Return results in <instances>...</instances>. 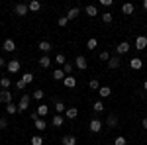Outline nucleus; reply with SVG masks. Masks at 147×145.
<instances>
[{"mask_svg":"<svg viewBox=\"0 0 147 145\" xmlns=\"http://www.w3.org/2000/svg\"><path fill=\"white\" fill-rule=\"evenodd\" d=\"M102 125H104V123H102L100 120H96V118H94V120H90V123H88V129H90L92 134H100Z\"/></svg>","mask_w":147,"mask_h":145,"instance_id":"obj_1","label":"nucleus"},{"mask_svg":"<svg viewBox=\"0 0 147 145\" xmlns=\"http://www.w3.org/2000/svg\"><path fill=\"white\" fill-rule=\"evenodd\" d=\"M28 106H30V96H28V94H22V98L18 102V112L28 110Z\"/></svg>","mask_w":147,"mask_h":145,"instance_id":"obj_2","label":"nucleus"},{"mask_svg":"<svg viewBox=\"0 0 147 145\" xmlns=\"http://www.w3.org/2000/svg\"><path fill=\"white\" fill-rule=\"evenodd\" d=\"M6 69H8V73H18V71H20V61H18V59H12V61H8Z\"/></svg>","mask_w":147,"mask_h":145,"instance_id":"obj_3","label":"nucleus"},{"mask_svg":"<svg viewBox=\"0 0 147 145\" xmlns=\"http://www.w3.org/2000/svg\"><path fill=\"white\" fill-rule=\"evenodd\" d=\"M75 67H77V69H80V71H84V69L88 67V61H86V59H84L82 55H79L77 59H75Z\"/></svg>","mask_w":147,"mask_h":145,"instance_id":"obj_4","label":"nucleus"},{"mask_svg":"<svg viewBox=\"0 0 147 145\" xmlns=\"http://www.w3.org/2000/svg\"><path fill=\"white\" fill-rule=\"evenodd\" d=\"M136 49H139V51L147 49V37L145 35H139V37L136 39Z\"/></svg>","mask_w":147,"mask_h":145,"instance_id":"obj_5","label":"nucleus"},{"mask_svg":"<svg viewBox=\"0 0 147 145\" xmlns=\"http://www.w3.org/2000/svg\"><path fill=\"white\" fill-rule=\"evenodd\" d=\"M14 12H16L18 16H26V14L30 12V8H28V4H16V6H14Z\"/></svg>","mask_w":147,"mask_h":145,"instance_id":"obj_6","label":"nucleus"},{"mask_svg":"<svg viewBox=\"0 0 147 145\" xmlns=\"http://www.w3.org/2000/svg\"><path fill=\"white\" fill-rule=\"evenodd\" d=\"M2 49H4V51H8V53L16 51V43H14V39H6V41L2 43Z\"/></svg>","mask_w":147,"mask_h":145,"instance_id":"obj_7","label":"nucleus"},{"mask_svg":"<svg viewBox=\"0 0 147 145\" xmlns=\"http://www.w3.org/2000/svg\"><path fill=\"white\" fill-rule=\"evenodd\" d=\"M129 47H131V45L127 43V41H122V43L116 47V51H118V55H124V53H127V51H129Z\"/></svg>","mask_w":147,"mask_h":145,"instance_id":"obj_8","label":"nucleus"},{"mask_svg":"<svg viewBox=\"0 0 147 145\" xmlns=\"http://www.w3.org/2000/svg\"><path fill=\"white\" fill-rule=\"evenodd\" d=\"M63 84H65V88H75V86H77V78L69 75V77H65V80H63Z\"/></svg>","mask_w":147,"mask_h":145,"instance_id":"obj_9","label":"nucleus"},{"mask_svg":"<svg viewBox=\"0 0 147 145\" xmlns=\"http://www.w3.org/2000/svg\"><path fill=\"white\" fill-rule=\"evenodd\" d=\"M129 67L134 69V71H139V69L143 67V61H141V59H139V57H134V59H131V61H129Z\"/></svg>","mask_w":147,"mask_h":145,"instance_id":"obj_10","label":"nucleus"},{"mask_svg":"<svg viewBox=\"0 0 147 145\" xmlns=\"http://www.w3.org/2000/svg\"><path fill=\"white\" fill-rule=\"evenodd\" d=\"M120 63H122V59H120L118 55L110 57V61H108V69H118V67H120Z\"/></svg>","mask_w":147,"mask_h":145,"instance_id":"obj_11","label":"nucleus"},{"mask_svg":"<svg viewBox=\"0 0 147 145\" xmlns=\"http://www.w3.org/2000/svg\"><path fill=\"white\" fill-rule=\"evenodd\" d=\"M0 102H2V104H10L12 102V94L8 90H2V92H0Z\"/></svg>","mask_w":147,"mask_h":145,"instance_id":"obj_12","label":"nucleus"},{"mask_svg":"<svg viewBox=\"0 0 147 145\" xmlns=\"http://www.w3.org/2000/svg\"><path fill=\"white\" fill-rule=\"evenodd\" d=\"M37 49H39V51H43V53H49V51H51V43H49V41H39V43H37Z\"/></svg>","mask_w":147,"mask_h":145,"instance_id":"obj_13","label":"nucleus"},{"mask_svg":"<svg viewBox=\"0 0 147 145\" xmlns=\"http://www.w3.org/2000/svg\"><path fill=\"white\" fill-rule=\"evenodd\" d=\"M134 10H136V6H134L131 2H125L124 6H122V12H124L125 16H129V14H134Z\"/></svg>","mask_w":147,"mask_h":145,"instance_id":"obj_14","label":"nucleus"},{"mask_svg":"<svg viewBox=\"0 0 147 145\" xmlns=\"http://www.w3.org/2000/svg\"><path fill=\"white\" fill-rule=\"evenodd\" d=\"M65 116H67V120H77L79 110H77V108H69V110H65Z\"/></svg>","mask_w":147,"mask_h":145,"instance_id":"obj_15","label":"nucleus"},{"mask_svg":"<svg viewBox=\"0 0 147 145\" xmlns=\"http://www.w3.org/2000/svg\"><path fill=\"white\" fill-rule=\"evenodd\" d=\"M37 63H39V67H41V69H47L49 65H51V57H49V55H43L39 61H37Z\"/></svg>","mask_w":147,"mask_h":145,"instance_id":"obj_16","label":"nucleus"},{"mask_svg":"<svg viewBox=\"0 0 147 145\" xmlns=\"http://www.w3.org/2000/svg\"><path fill=\"white\" fill-rule=\"evenodd\" d=\"M47 114H49V106L39 104V106H37V116H39V118H43V116H47Z\"/></svg>","mask_w":147,"mask_h":145,"instance_id":"obj_17","label":"nucleus"},{"mask_svg":"<svg viewBox=\"0 0 147 145\" xmlns=\"http://www.w3.org/2000/svg\"><path fill=\"white\" fill-rule=\"evenodd\" d=\"M106 125L116 127V125H118V116H116V114H110V116H108V120H106Z\"/></svg>","mask_w":147,"mask_h":145,"instance_id":"obj_18","label":"nucleus"},{"mask_svg":"<svg viewBox=\"0 0 147 145\" xmlns=\"http://www.w3.org/2000/svg\"><path fill=\"white\" fill-rule=\"evenodd\" d=\"M45 127H47V123H45L43 118H37V120H35V129H37V132H43Z\"/></svg>","mask_w":147,"mask_h":145,"instance_id":"obj_19","label":"nucleus"},{"mask_svg":"<svg viewBox=\"0 0 147 145\" xmlns=\"http://www.w3.org/2000/svg\"><path fill=\"white\" fill-rule=\"evenodd\" d=\"M63 145H77V137L75 135H65L63 137Z\"/></svg>","mask_w":147,"mask_h":145,"instance_id":"obj_20","label":"nucleus"},{"mask_svg":"<svg viewBox=\"0 0 147 145\" xmlns=\"http://www.w3.org/2000/svg\"><path fill=\"white\" fill-rule=\"evenodd\" d=\"M0 86H2V90H8L12 86V80H10V78H6V77H2V78H0Z\"/></svg>","mask_w":147,"mask_h":145,"instance_id":"obj_21","label":"nucleus"},{"mask_svg":"<svg viewBox=\"0 0 147 145\" xmlns=\"http://www.w3.org/2000/svg\"><path fill=\"white\" fill-rule=\"evenodd\" d=\"M53 80H65V73L61 69H55L53 71Z\"/></svg>","mask_w":147,"mask_h":145,"instance_id":"obj_22","label":"nucleus"},{"mask_svg":"<svg viewBox=\"0 0 147 145\" xmlns=\"http://www.w3.org/2000/svg\"><path fill=\"white\" fill-rule=\"evenodd\" d=\"M112 94V88L110 86H100V98H108Z\"/></svg>","mask_w":147,"mask_h":145,"instance_id":"obj_23","label":"nucleus"},{"mask_svg":"<svg viewBox=\"0 0 147 145\" xmlns=\"http://www.w3.org/2000/svg\"><path fill=\"white\" fill-rule=\"evenodd\" d=\"M28 8H30L32 12H39V10H41V4H39L37 0H34V2H30V4H28Z\"/></svg>","mask_w":147,"mask_h":145,"instance_id":"obj_24","label":"nucleus"},{"mask_svg":"<svg viewBox=\"0 0 147 145\" xmlns=\"http://www.w3.org/2000/svg\"><path fill=\"white\" fill-rule=\"evenodd\" d=\"M79 14H80L79 8H71L69 14H67V18H69V20H75V18H79Z\"/></svg>","mask_w":147,"mask_h":145,"instance_id":"obj_25","label":"nucleus"},{"mask_svg":"<svg viewBox=\"0 0 147 145\" xmlns=\"http://www.w3.org/2000/svg\"><path fill=\"white\" fill-rule=\"evenodd\" d=\"M84 12H86V16H90V18L98 14V10H96V6H92V4H90V6H86V8H84Z\"/></svg>","mask_w":147,"mask_h":145,"instance_id":"obj_26","label":"nucleus"},{"mask_svg":"<svg viewBox=\"0 0 147 145\" xmlns=\"http://www.w3.org/2000/svg\"><path fill=\"white\" fill-rule=\"evenodd\" d=\"M88 88H92V90H100V82H98V78H90V82H88Z\"/></svg>","mask_w":147,"mask_h":145,"instance_id":"obj_27","label":"nucleus"},{"mask_svg":"<svg viewBox=\"0 0 147 145\" xmlns=\"http://www.w3.org/2000/svg\"><path fill=\"white\" fill-rule=\"evenodd\" d=\"M102 110H104V104H102L100 100H98V102H94V104H92V112H96V114H100Z\"/></svg>","mask_w":147,"mask_h":145,"instance_id":"obj_28","label":"nucleus"},{"mask_svg":"<svg viewBox=\"0 0 147 145\" xmlns=\"http://www.w3.org/2000/svg\"><path fill=\"white\" fill-rule=\"evenodd\" d=\"M96 47H98V41H96V39H94V37H90V39H88V41H86V49H96Z\"/></svg>","mask_w":147,"mask_h":145,"instance_id":"obj_29","label":"nucleus"},{"mask_svg":"<svg viewBox=\"0 0 147 145\" xmlns=\"http://www.w3.org/2000/svg\"><path fill=\"white\" fill-rule=\"evenodd\" d=\"M43 96H45V94H43V90H39V88L32 92V98H34V100H41Z\"/></svg>","mask_w":147,"mask_h":145,"instance_id":"obj_30","label":"nucleus"},{"mask_svg":"<svg viewBox=\"0 0 147 145\" xmlns=\"http://www.w3.org/2000/svg\"><path fill=\"white\" fill-rule=\"evenodd\" d=\"M22 80L26 82V84H30V82H34V75H32V73H24V75H22Z\"/></svg>","mask_w":147,"mask_h":145,"instance_id":"obj_31","label":"nucleus"},{"mask_svg":"<svg viewBox=\"0 0 147 145\" xmlns=\"http://www.w3.org/2000/svg\"><path fill=\"white\" fill-rule=\"evenodd\" d=\"M16 112H18V106H16V104H6V114H16Z\"/></svg>","mask_w":147,"mask_h":145,"instance_id":"obj_32","label":"nucleus"},{"mask_svg":"<svg viewBox=\"0 0 147 145\" xmlns=\"http://www.w3.org/2000/svg\"><path fill=\"white\" fill-rule=\"evenodd\" d=\"M53 125H55V127H61V125H63V118H61L59 114L53 116Z\"/></svg>","mask_w":147,"mask_h":145,"instance_id":"obj_33","label":"nucleus"},{"mask_svg":"<svg viewBox=\"0 0 147 145\" xmlns=\"http://www.w3.org/2000/svg\"><path fill=\"white\" fill-rule=\"evenodd\" d=\"M112 20H114V16L110 14V12H104V14H102V22L104 24H110Z\"/></svg>","mask_w":147,"mask_h":145,"instance_id":"obj_34","label":"nucleus"},{"mask_svg":"<svg viewBox=\"0 0 147 145\" xmlns=\"http://www.w3.org/2000/svg\"><path fill=\"white\" fill-rule=\"evenodd\" d=\"M73 69H75V65H71V63H65V65H63V73H65V75H71V73H73Z\"/></svg>","mask_w":147,"mask_h":145,"instance_id":"obj_35","label":"nucleus"},{"mask_svg":"<svg viewBox=\"0 0 147 145\" xmlns=\"http://www.w3.org/2000/svg\"><path fill=\"white\" fill-rule=\"evenodd\" d=\"M65 110H67V108H65V104H63L61 100L55 102V112H57V114H61V112H65Z\"/></svg>","mask_w":147,"mask_h":145,"instance_id":"obj_36","label":"nucleus"},{"mask_svg":"<svg viewBox=\"0 0 147 145\" xmlns=\"http://www.w3.org/2000/svg\"><path fill=\"white\" fill-rule=\"evenodd\" d=\"M32 145H43V137L41 135H34L32 137Z\"/></svg>","mask_w":147,"mask_h":145,"instance_id":"obj_37","label":"nucleus"},{"mask_svg":"<svg viewBox=\"0 0 147 145\" xmlns=\"http://www.w3.org/2000/svg\"><path fill=\"white\" fill-rule=\"evenodd\" d=\"M55 63H57V65H65V63H67V61H65V55H63V53H59V55L55 57Z\"/></svg>","mask_w":147,"mask_h":145,"instance_id":"obj_38","label":"nucleus"},{"mask_svg":"<svg viewBox=\"0 0 147 145\" xmlns=\"http://www.w3.org/2000/svg\"><path fill=\"white\" fill-rule=\"evenodd\" d=\"M114 145H125V137L124 135H118V137L114 139Z\"/></svg>","mask_w":147,"mask_h":145,"instance_id":"obj_39","label":"nucleus"},{"mask_svg":"<svg viewBox=\"0 0 147 145\" xmlns=\"http://www.w3.org/2000/svg\"><path fill=\"white\" fill-rule=\"evenodd\" d=\"M57 24H59V26L63 28V26H67V24H69V18H67V16H61V18L57 20Z\"/></svg>","mask_w":147,"mask_h":145,"instance_id":"obj_40","label":"nucleus"},{"mask_svg":"<svg viewBox=\"0 0 147 145\" xmlns=\"http://www.w3.org/2000/svg\"><path fill=\"white\" fill-rule=\"evenodd\" d=\"M100 61H110V53L108 51H100Z\"/></svg>","mask_w":147,"mask_h":145,"instance_id":"obj_41","label":"nucleus"},{"mask_svg":"<svg viewBox=\"0 0 147 145\" xmlns=\"http://www.w3.org/2000/svg\"><path fill=\"white\" fill-rule=\"evenodd\" d=\"M16 86H18V88H20V90H24V88H26V86H28V84H26V82H24L22 78H20V80L16 82Z\"/></svg>","mask_w":147,"mask_h":145,"instance_id":"obj_42","label":"nucleus"},{"mask_svg":"<svg viewBox=\"0 0 147 145\" xmlns=\"http://www.w3.org/2000/svg\"><path fill=\"white\" fill-rule=\"evenodd\" d=\"M6 127H8V122L4 118H0V129H6Z\"/></svg>","mask_w":147,"mask_h":145,"instance_id":"obj_43","label":"nucleus"},{"mask_svg":"<svg viewBox=\"0 0 147 145\" xmlns=\"http://www.w3.org/2000/svg\"><path fill=\"white\" fill-rule=\"evenodd\" d=\"M102 6H112V0H100Z\"/></svg>","mask_w":147,"mask_h":145,"instance_id":"obj_44","label":"nucleus"},{"mask_svg":"<svg viewBox=\"0 0 147 145\" xmlns=\"http://www.w3.org/2000/svg\"><path fill=\"white\" fill-rule=\"evenodd\" d=\"M6 65H8V63H6V61H4V59L0 57V69H2V67H6Z\"/></svg>","mask_w":147,"mask_h":145,"instance_id":"obj_45","label":"nucleus"},{"mask_svg":"<svg viewBox=\"0 0 147 145\" xmlns=\"http://www.w3.org/2000/svg\"><path fill=\"white\" fill-rule=\"evenodd\" d=\"M141 125H143V127L147 129V118H143V120H141Z\"/></svg>","mask_w":147,"mask_h":145,"instance_id":"obj_46","label":"nucleus"},{"mask_svg":"<svg viewBox=\"0 0 147 145\" xmlns=\"http://www.w3.org/2000/svg\"><path fill=\"white\" fill-rule=\"evenodd\" d=\"M143 10H147V0H143Z\"/></svg>","mask_w":147,"mask_h":145,"instance_id":"obj_47","label":"nucleus"},{"mask_svg":"<svg viewBox=\"0 0 147 145\" xmlns=\"http://www.w3.org/2000/svg\"><path fill=\"white\" fill-rule=\"evenodd\" d=\"M143 88H145V92H147V78H145V82H143Z\"/></svg>","mask_w":147,"mask_h":145,"instance_id":"obj_48","label":"nucleus"},{"mask_svg":"<svg viewBox=\"0 0 147 145\" xmlns=\"http://www.w3.org/2000/svg\"><path fill=\"white\" fill-rule=\"evenodd\" d=\"M145 100H147V94H145Z\"/></svg>","mask_w":147,"mask_h":145,"instance_id":"obj_49","label":"nucleus"}]
</instances>
